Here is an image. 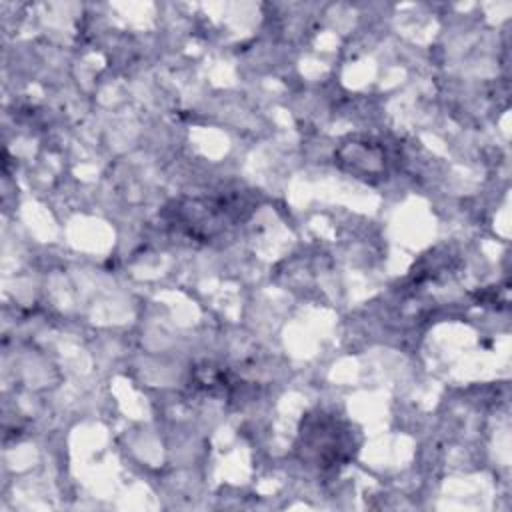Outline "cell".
Segmentation results:
<instances>
[{
	"label": "cell",
	"instance_id": "cell-1",
	"mask_svg": "<svg viewBox=\"0 0 512 512\" xmlns=\"http://www.w3.org/2000/svg\"><path fill=\"white\" fill-rule=\"evenodd\" d=\"M352 426L336 418V414L318 412L308 416L300 432L298 450L302 458L316 464L322 470L344 466L354 450Z\"/></svg>",
	"mask_w": 512,
	"mask_h": 512
},
{
	"label": "cell",
	"instance_id": "cell-2",
	"mask_svg": "<svg viewBox=\"0 0 512 512\" xmlns=\"http://www.w3.org/2000/svg\"><path fill=\"white\" fill-rule=\"evenodd\" d=\"M234 208L224 198H196L176 210V224L194 238H212L232 220Z\"/></svg>",
	"mask_w": 512,
	"mask_h": 512
},
{
	"label": "cell",
	"instance_id": "cell-3",
	"mask_svg": "<svg viewBox=\"0 0 512 512\" xmlns=\"http://www.w3.org/2000/svg\"><path fill=\"white\" fill-rule=\"evenodd\" d=\"M368 158H376V160H382V154L374 150V152H370V154H368ZM364 172H368V174H374V172H376V166H374L372 162H368V164H364Z\"/></svg>",
	"mask_w": 512,
	"mask_h": 512
}]
</instances>
